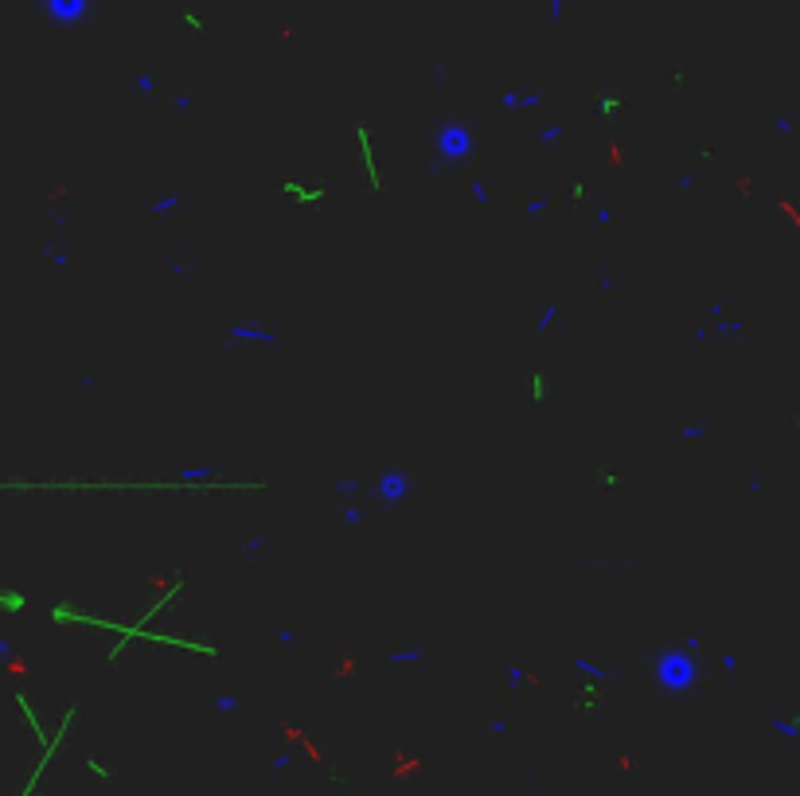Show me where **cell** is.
Here are the masks:
<instances>
[{
	"instance_id": "cell-1",
	"label": "cell",
	"mask_w": 800,
	"mask_h": 796,
	"mask_svg": "<svg viewBox=\"0 0 800 796\" xmlns=\"http://www.w3.org/2000/svg\"><path fill=\"white\" fill-rule=\"evenodd\" d=\"M656 675H660L664 687H687L691 675H695V663H691L683 652H664L660 663H656Z\"/></svg>"
},
{
	"instance_id": "cell-2",
	"label": "cell",
	"mask_w": 800,
	"mask_h": 796,
	"mask_svg": "<svg viewBox=\"0 0 800 796\" xmlns=\"http://www.w3.org/2000/svg\"><path fill=\"white\" fill-rule=\"evenodd\" d=\"M43 12H47L55 24H82L90 16V0H43Z\"/></svg>"
},
{
	"instance_id": "cell-3",
	"label": "cell",
	"mask_w": 800,
	"mask_h": 796,
	"mask_svg": "<svg viewBox=\"0 0 800 796\" xmlns=\"http://www.w3.org/2000/svg\"><path fill=\"white\" fill-rule=\"evenodd\" d=\"M438 145H441L445 157H464V152H469V133H464L461 125H445L441 137H438Z\"/></svg>"
},
{
	"instance_id": "cell-4",
	"label": "cell",
	"mask_w": 800,
	"mask_h": 796,
	"mask_svg": "<svg viewBox=\"0 0 800 796\" xmlns=\"http://www.w3.org/2000/svg\"><path fill=\"white\" fill-rule=\"evenodd\" d=\"M383 496H387V500H398V496H402V477H390L387 472V477H383Z\"/></svg>"
}]
</instances>
